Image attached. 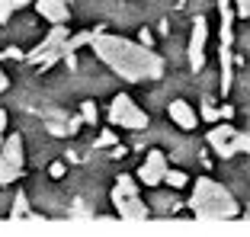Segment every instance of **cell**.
<instances>
[{
    "label": "cell",
    "instance_id": "1",
    "mask_svg": "<svg viewBox=\"0 0 250 237\" xmlns=\"http://www.w3.org/2000/svg\"><path fill=\"white\" fill-rule=\"evenodd\" d=\"M93 55L109 67L116 77L128 83H141V80H161L167 64L164 58L151 48V45H141L132 42L125 36H116V32H106V29H96L93 42H90Z\"/></svg>",
    "mask_w": 250,
    "mask_h": 237
},
{
    "label": "cell",
    "instance_id": "2",
    "mask_svg": "<svg viewBox=\"0 0 250 237\" xmlns=\"http://www.w3.org/2000/svg\"><path fill=\"white\" fill-rule=\"evenodd\" d=\"M189 212L196 218H218V221H231L241 215V205L231 196L228 186H221L212 177H199L192 183V196H189Z\"/></svg>",
    "mask_w": 250,
    "mask_h": 237
},
{
    "label": "cell",
    "instance_id": "3",
    "mask_svg": "<svg viewBox=\"0 0 250 237\" xmlns=\"http://www.w3.org/2000/svg\"><path fill=\"white\" fill-rule=\"evenodd\" d=\"M112 205H116V215L122 221H145L147 218V205L141 199L138 179L135 177H119L112 186Z\"/></svg>",
    "mask_w": 250,
    "mask_h": 237
},
{
    "label": "cell",
    "instance_id": "4",
    "mask_svg": "<svg viewBox=\"0 0 250 237\" xmlns=\"http://www.w3.org/2000/svg\"><path fill=\"white\" fill-rule=\"evenodd\" d=\"M67 39H71V26L67 22H61V26H52L48 29V36L42 39V42L32 48V52H26V64H39V67H48L55 64L58 58H67Z\"/></svg>",
    "mask_w": 250,
    "mask_h": 237
},
{
    "label": "cell",
    "instance_id": "5",
    "mask_svg": "<svg viewBox=\"0 0 250 237\" xmlns=\"http://www.w3.org/2000/svg\"><path fill=\"white\" fill-rule=\"evenodd\" d=\"M208 148L215 151L218 157H234V154H250V135L237 132L234 125H228V118L225 122H215V128H208Z\"/></svg>",
    "mask_w": 250,
    "mask_h": 237
},
{
    "label": "cell",
    "instance_id": "6",
    "mask_svg": "<svg viewBox=\"0 0 250 237\" xmlns=\"http://www.w3.org/2000/svg\"><path fill=\"white\" fill-rule=\"evenodd\" d=\"M109 122H112V128L145 132V128H147V112L141 109L128 93H116L112 103H109Z\"/></svg>",
    "mask_w": 250,
    "mask_h": 237
},
{
    "label": "cell",
    "instance_id": "7",
    "mask_svg": "<svg viewBox=\"0 0 250 237\" xmlns=\"http://www.w3.org/2000/svg\"><path fill=\"white\" fill-rule=\"evenodd\" d=\"M22 170H26V148H22V135L13 132L7 135L3 148H0V186L20 179Z\"/></svg>",
    "mask_w": 250,
    "mask_h": 237
},
{
    "label": "cell",
    "instance_id": "8",
    "mask_svg": "<svg viewBox=\"0 0 250 237\" xmlns=\"http://www.w3.org/2000/svg\"><path fill=\"white\" fill-rule=\"evenodd\" d=\"M167 170H170L167 154H164V151H147V157L141 160V167H138V179L145 186H161L164 177H167Z\"/></svg>",
    "mask_w": 250,
    "mask_h": 237
},
{
    "label": "cell",
    "instance_id": "9",
    "mask_svg": "<svg viewBox=\"0 0 250 237\" xmlns=\"http://www.w3.org/2000/svg\"><path fill=\"white\" fill-rule=\"evenodd\" d=\"M206 42H208V22H206V16H196L192 20V36H189V67L192 71H202V64H206Z\"/></svg>",
    "mask_w": 250,
    "mask_h": 237
},
{
    "label": "cell",
    "instance_id": "10",
    "mask_svg": "<svg viewBox=\"0 0 250 237\" xmlns=\"http://www.w3.org/2000/svg\"><path fill=\"white\" fill-rule=\"evenodd\" d=\"M167 116H170V122L177 128H183V132H192V128L199 125V112L192 109V103H186V99H173V103L167 106Z\"/></svg>",
    "mask_w": 250,
    "mask_h": 237
},
{
    "label": "cell",
    "instance_id": "11",
    "mask_svg": "<svg viewBox=\"0 0 250 237\" xmlns=\"http://www.w3.org/2000/svg\"><path fill=\"white\" fill-rule=\"evenodd\" d=\"M231 83H234V55H231V45H218V93L228 97Z\"/></svg>",
    "mask_w": 250,
    "mask_h": 237
},
{
    "label": "cell",
    "instance_id": "12",
    "mask_svg": "<svg viewBox=\"0 0 250 237\" xmlns=\"http://www.w3.org/2000/svg\"><path fill=\"white\" fill-rule=\"evenodd\" d=\"M36 10L45 22L52 26H61V22H71V7L67 0H36Z\"/></svg>",
    "mask_w": 250,
    "mask_h": 237
},
{
    "label": "cell",
    "instance_id": "13",
    "mask_svg": "<svg viewBox=\"0 0 250 237\" xmlns=\"http://www.w3.org/2000/svg\"><path fill=\"white\" fill-rule=\"evenodd\" d=\"M10 218H13V221H16V218H39L36 212L29 208V196L22 193V189L16 193V199H13V208H10Z\"/></svg>",
    "mask_w": 250,
    "mask_h": 237
},
{
    "label": "cell",
    "instance_id": "14",
    "mask_svg": "<svg viewBox=\"0 0 250 237\" xmlns=\"http://www.w3.org/2000/svg\"><path fill=\"white\" fill-rule=\"evenodd\" d=\"M164 183H167L170 189H186V186H189V173L173 170V167H170V170H167V177H164Z\"/></svg>",
    "mask_w": 250,
    "mask_h": 237
},
{
    "label": "cell",
    "instance_id": "15",
    "mask_svg": "<svg viewBox=\"0 0 250 237\" xmlns=\"http://www.w3.org/2000/svg\"><path fill=\"white\" fill-rule=\"evenodd\" d=\"M218 116H221V109H215V99L206 97V99H202V109H199V118H202V122H208V125H215V122H218Z\"/></svg>",
    "mask_w": 250,
    "mask_h": 237
},
{
    "label": "cell",
    "instance_id": "16",
    "mask_svg": "<svg viewBox=\"0 0 250 237\" xmlns=\"http://www.w3.org/2000/svg\"><path fill=\"white\" fill-rule=\"evenodd\" d=\"M81 118H83V122H90V128L100 122V109H96L93 99H83V106H81Z\"/></svg>",
    "mask_w": 250,
    "mask_h": 237
},
{
    "label": "cell",
    "instance_id": "17",
    "mask_svg": "<svg viewBox=\"0 0 250 237\" xmlns=\"http://www.w3.org/2000/svg\"><path fill=\"white\" fill-rule=\"evenodd\" d=\"M16 13V3L13 0H0V22H3V26H7L10 22V16Z\"/></svg>",
    "mask_w": 250,
    "mask_h": 237
},
{
    "label": "cell",
    "instance_id": "18",
    "mask_svg": "<svg viewBox=\"0 0 250 237\" xmlns=\"http://www.w3.org/2000/svg\"><path fill=\"white\" fill-rule=\"evenodd\" d=\"M234 13H237V20L250 22V0H234Z\"/></svg>",
    "mask_w": 250,
    "mask_h": 237
},
{
    "label": "cell",
    "instance_id": "19",
    "mask_svg": "<svg viewBox=\"0 0 250 237\" xmlns=\"http://www.w3.org/2000/svg\"><path fill=\"white\" fill-rule=\"evenodd\" d=\"M64 170H67L64 160H52V167H48V177H52V179H61V177H64Z\"/></svg>",
    "mask_w": 250,
    "mask_h": 237
},
{
    "label": "cell",
    "instance_id": "20",
    "mask_svg": "<svg viewBox=\"0 0 250 237\" xmlns=\"http://www.w3.org/2000/svg\"><path fill=\"white\" fill-rule=\"evenodd\" d=\"M138 42H141V45H151V48H154V36H151V29H145V26H141V32H138Z\"/></svg>",
    "mask_w": 250,
    "mask_h": 237
},
{
    "label": "cell",
    "instance_id": "21",
    "mask_svg": "<svg viewBox=\"0 0 250 237\" xmlns=\"http://www.w3.org/2000/svg\"><path fill=\"white\" fill-rule=\"evenodd\" d=\"M96 144H100V148H106V144H116V132H103Z\"/></svg>",
    "mask_w": 250,
    "mask_h": 237
},
{
    "label": "cell",
    "instance_id": "22",
    "mask_svg": "<svg viewBox=\"0 0 250 237\" xmlns=\"http://www.w3.org/2000/svg\"><path fill=\"white\" fill-rule=\"evenodd\" d=\"M3 58H16V61H22V58H26V52H20V48H13V45H10L7 52H3Z\"/></svg>",
    "mask_w": 250,
    "mask_h": 237
},
{
    "label": "cell",
    "instance_id": "23",
    "mask_svg": "<svg viewBox=\"0 0 250 237\" xmlns=\"http://www.w3.org/2000/svg\"><path fill=\"white\" fill-rule=\"evenodd\" d=\"M7 87H10V77L3 74V67H0V93H3V90H7Z\"/></svg>",
    "mask_w": 250,
    "mask_h": 237
},
{
    "label": "cell",
    "instance_id": "24",
    "mask_svg": "<svg viewBox=\"0 0 250 237\" xmlns=\"http://www.w3.org/2000/svg\"><path fill=\"white\" fill-rule=\"evenodd\" d=\"M0 132L7 135V109H0Z\"/></svg>",
    "mask_w": 250,
    "mask_h": 237
},
{
    "label": "cell",
    "instance_id": "25",
    "mask_svg": "<svg viewBox=\"0 0 250 237\" xmlns=\"http://www.w3.org/2000/svg\"><path fill=\"white\" fill-rule=\"evenodd\" d=\"M16 3V10H22V7H29V3H36V0H13Z\"/></svg>",
    "mask_w": 250,
    "mask_h": 237
},
{
    "label": "cell",
    "instance_id": "26",
    "mask_svg": "<svg viewBox=\"0 0 250 237\" xmlns=\"http://www.w3.org/2000/svg\"><path fill=\"white\" fill-rule=\"evenodd\" d=\"M3 141H7V135H3V132H0V148H3Z\"/></svg>",
    "mask_w": 250,
    "mask_h": 237
}]
</instances>
